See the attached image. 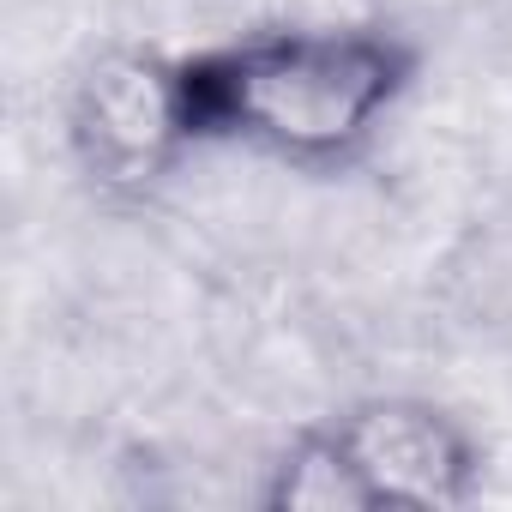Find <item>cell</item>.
Masks as SVG:
<instances>
[{
    "label": "cell",
    "mask_w": 512,
    "mask_h": 512,
    "mask_svg": "<svg viewBox=\"0 0 512 512\" xmlns=\"http://www.w3.org/2000/svg\"><path fill=\"white\" fill-rule=\"evenodd\" d=\"M199 145H247L302 175L368 157L422 79V49L392 25H260L181 55Z\"/></svg>",
    "instance_id": "1"
},
{
    "label": "cell",
    "mask_w": 512,
    "mask_h": 512,
    "mask_svg": "<svg viewBox=\"0 0 512 512\" xmlns=\"http://www.w3.org/2000/svg\"><path fill=\"white\" fill-rule=\"evenodd\" d=\"M61 139L79 181L109 205L157 199L199 151L181 55L109 43L79 61L61 97Z\"/></svg>",
    "instance_id": "2"
},
{
    "label": "cell",
    "mask_w": 512,
    "mask_h": 512,
    "mask_svg": "<svg viewBox=\"0 0 512 512\" xmlns=\"http://www.w3.org/2000/svg\"><path fill=\"white\" fill-rule=\"evenodd\" d=\"M344 458L362 470L374 512H458L482 494V434L416 392H374L326 416Z\"/></svg>",
    "instance_id": "3"
},
{
    "label": "cell",
    "mask_w": 512,
    "mask_h": 512,
    "mask_svg": "<svg viewBox=\"0 0 512 512\" xmlns=\"http://www.w3.org/2000/svg\"><path fill=\"white\" fill-rule=\"evenodd\" d=\"M266 512H374L362 470L344 458V446L332 440L326 422L302 428L278 464H266V488H260Z\"/></svg>",
    "instance_id": "4"
}]
</instances>
